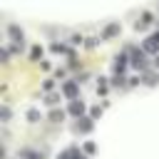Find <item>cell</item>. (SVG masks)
<instances>
[{
    "label": "cell",
    "instance_id": "6da1fadb",
    "mask_svg": "<svg viewBox=\"0 0 159 159\" xmlns=\"http://www.w3.org/2000/svg\"><path fill=\"white\" fill-rule=\"evenodd\" d=\"M10 35L15 37V42H22V32H20V30H17L15 25H10Z\"/></svg>",
    "mask_w": 159,
    "mask_h": 159
},
{
    "label": "cell",
    "instance_id": "7a4b0ae2",
    "mask_svg": "<svg viewBox=\"0 0 159 159\" xmlns=\"http://www.w3.org/2000/svg\"><path fill=\"white\" fill-rule=\"evenodd\" d=\"M82 109H84V104H82V102H72V104H70V112H72V114H80Z\"/></svg>",
    "mask_w": 159,
    "mask_h": 159
},
{
    "label": "cell",
    "instance_id": "3957f363",
    "mask_svg": "<svg viewBox=\"0 0 159 159\" xmlns=\"http://www.w3.org/2000/svg\"><path fill=\"white\" fill-rule=\"evenodd\" d=\"M89 127H92V122H89V119H82V122L77 124V129H82V132H89Z\"/></svg>",
    "mask_w": 159,
    "mask_h": 159
},
{
    "label": "cell",
    "instance_id": "277c9868",
    "mask_svg": "<svg viewBox=\"0 0 159 159\" xmlns=\"http://www.w3.org/2000/svg\"><path fill=\"white\" fill-rule=\"evenodd\" d=\"M117 30H119V27H117V25H109V27H107V30H104V35H107V37H109V35H114V32H117Z\"/></svg>",
    "mask_w": 159,
    "mask_h": 159
},
{
    "label": "cell",
    "instance_id": "5b68a950",
    "mask_svg": "<svg viewBox=\"0 0 159 159\" xmlns=\"http://www.w3.org/2000/svg\"><path fill=\"white\" fill-rule=\"evenodd\" d=\"M65 92H67V94H75V92H77V87L70 82V84H65Z\"/></svg>",
    "mask_w": 159,
    "mask_h": 159
},
{
    "label": "cell",
    "instance_id": "8992f818",
    "mask_svg": "<svg viewBox=\"0 0 159 159\" xmlns=\"http://www.w3.org/2000/svg\"><path fill=\"white\" fill-rule=\"evenodd\" d=\"M27 117H30V122H37V112H35V109H30V112H27Z\"/></svg>",
    "mask_w": 159,
    "mask_h": 159
},
{
    "label": "cell",
    "instance_id": "52a82bcc",
    "mask_svg": "<svg viewBox=\"0 0 159 159\" xmlns=\"http://www.w3.org/2000/svg\"><path fill=\"white\" fill-rule=\"evenodd\" d=\"M40 55H42V50H40V47H32V57H35V60H37V57H40Z\"/></svg>",
    "mask_w": 159,
    "mask_h": 159
}]
</instances>
